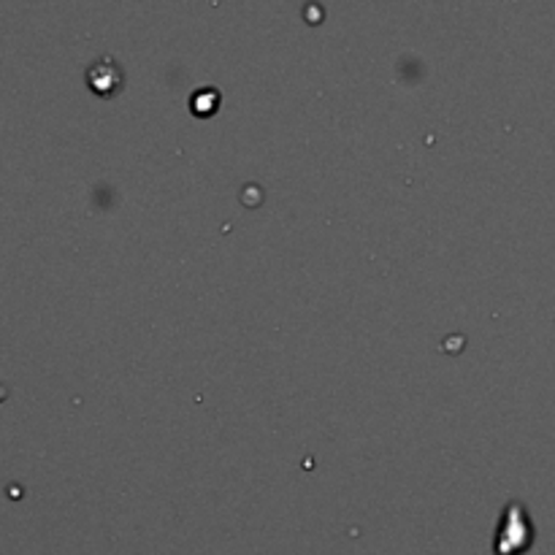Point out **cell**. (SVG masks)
I'll list each match as a JSON object with an SVG mask.
<instances>
[{
	"instance_id": "1",
	"label": "cell",
	"mask_w": 555,
	"mask_h": 555,
	"mask_svg": "<svg viewBox=\"0 0 555 555\" xmlns=\"http://www.w3.org/2000/svg\"><path fill=\"white\" fill-rule=\"evenodd\" d=\"M534 545V526L529 513L520 502H509L499 520L496 537H493V551L496 555H524Z\"/></svg>"
}]
</instances>
